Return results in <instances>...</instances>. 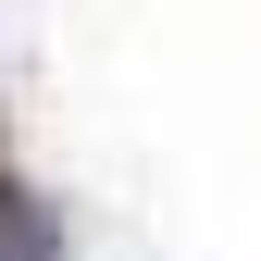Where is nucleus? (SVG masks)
I'll return each instance as SVG.
<instances>
[{
  "label": "nucleus",
  "mask_w": 261,
  "mask_h": 261,
  "mask_svg": "<svg viewBox=\"0 0 261 261\" xmlns=\"http://www.w3.org/2000/svg\"><path fill=\"white\" fill-rule=\"evenodd\" d=\"M0 261H62V224L25 174H0Z\"/></svg>",
  "instance_id": "obj_1"
}]
</instances>
